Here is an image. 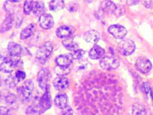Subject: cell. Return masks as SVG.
<instances>
[{"mask_svg":"<svg viewBox=\"0 0 153 115\" xmlns=\"http://www.w3.org/2000/svg\"><path fill=\"white\" fill-rule=\"evenodd\" d=\"M54 103L56 106L59 107L60 109H64L68 106V96L65 93H59L57 94L54 98Z\"/></svg>","mask_w":153,"mask_h":115,"instance_id":"d6986e66","label":"cell"},{"mask_svg":"<svg viewBox=\"0 0 153 115\" xmlns=\"http://www.w3.org/2000/svg\"><path fill=\"white\" fill-rule=\"evenodd\" d=\"M33 82L28 79L25 82V84L17 88V93L20 96V100L24 102H28L32 98L33 91Z\"/></svg>","mask_w":153,"mask_h":115,"instance_id":"7a4b0ae2","label":"cell"},{"mask_svg":"<svg viewBox=\"0 0 153 115\" xmlns=\"http://www.w3.org/2000/svg\"><path fill=\"white\" fill-rule=\"evenodd\" d=\"M0 115H9V109L5 106L0 107Z\"/></svg>","mask_w":153,"mask_h":115,"instance_id":"e575fe53","label":"cell"},{"mask_svg":"<svg viewBox=\"0 0 153 115\" xmlns=\"http://www.w3.org/2000/svg\"><path fill=\"white\" fill-rule=\"evenodd\" d=\"M64 1L62 0H54V1H51L50 3V11H56L61 10L64 7Z\"/></svg>","mask_w":153,"mask_h":115,"instance_id":"d4e9b609","label":"cell"},{"mask_svg":"<svg viewBox=\"0 0 153 115\" xmlns=\"http://www.w3.org/2000/svg\"><path fill=\"white\" fill-rule=\"evenodd\" d=\"M143 5L148 7V8H153V0H149V1H143Z\"/></svg>","mask_w":153,"mask_h":115,"instance_id":"d590c367","label":"cell"},{"mask_svg":"<svg viewBox=\"0 0 153 115\" xmlns=\"http://www.w3.org/2000/svg\"><path fill=\"white\" fill-rule=\"evenodd\" d=\"M16 77L18 82H22L25 79V77H26V74H25V71H23L21 70H17L16 73Z\"/></svg>","mask_w":153,"mask_h":115,"instance_id":"1f68e13d","label":"cell"},{"mask_svg":"<svg viewBox=\"0 0 153 115\" xmlns=\"http://www.w3.org/2000/svg\"><path fill=\"white\" fill-rule=\"evenodd\" d=\"M135 66H136L137 70L143 74L148 73L152 68V65L150 60H148L146 58H143V57L137 59Z\"/></svg>","mask_w":153,"mask_h":115,"instance_id":"ba28073f","label":"cell"},{"mask_svg":"<svg viewBox=\"0 0 153 115\" xmlns=\"http://www.w3.org/2000/svg\"><path fill=\"white\" fill-rule=\"evenodd\" d=\"M84 38L88 43L97 44L100 39V34L96 30H89L84 33Z\"/></svg>","mask_w":153,"mask_h":115,"instance_id":"ffe728a7","label":"cell"},{"mask_svg":"<svg viewBox=\"0 0 153 115\" xmlns=\"http://www.w3.org/2000/svg\"><path fill=\"white\" fill-rule=\"evenodd\" d=\"M38 21H39L40 26L44 29H50V28H53V24H54L53 16L47 13H44L42 16H40Z\"/></svg>","mask_w":153,"mask_h":115,"instance_id":"8fae6325","label":"cell"},{"mask_svg":"<svg viewBox=\"0 0 153 115\" xmlns=\"http://www.w3.org/2000/svg\"><path fill=\"white\" fill-rule=\"evenodd\" d=\"M132 115H146L145 109L139 104H134L131 109Z\"/></svg>","mask_w":153,"mask_h":115,"instance_id":"484cf974","label":"cell"},{"mask_svg":"<svg viewBox=\"0 0 153 115\" xmlns=\"http://www.w3.org/2000/svg\"><path fill=\"white\" fill-rule=\"evenodd\" d=\"M39 105L43 113L45 111H46L47 110H49L50 107H51V105H52L49 86H47L46 89L45 91L44 95L42 96L41 98H39Z\"/></svg>","mask_w":153,"mask_h":115,"instance_id":"9c48e42d","label":"cell"},{"mask_svg":"<svg viewBox=\"0 0 153 115\" xmlns=\"http://www.w3.org/2000/svg\"><path fill=\"white\" fill-rule=\"evenodd\" d=\"M135 44L131 39H124L117 45V50L123 56H129L135 50Z\"/></svg>","mask_w":153,"mask_h":115,"instance_id":"5b68a950","label":"cell"},{"mask_svg":"<svg viewBox=\"0 0 153 115\" xmlns=\"http://www.w3.org/2000/svg\"><path fill=\"white\" fill-rule=\"evenodd\" d=\"M53 50V45L50 42L44 43L42 46L38 48V50L36 52V59L41 64H43L47 61V59L50 58V54Z\"/></svg>","mask_w":153,"mask_h":115,"instance_id":"3957f363","label":"cell"},{"mask_svg":"<svg viewBox=\"0 0 153 115\" xmlns=\"http://www.w3.org/2000/svg\"><path fill=\"white\" fill-rule=\"evenodd\" d=\"M62 115H73V110L71 107L67 106L62 110Z\"/></svg>","mask_w":153,"mask_h":115,"instance_id":"836d02e7","label":"cell"},{"mask_svg":"<svg viewBox=\"0 0 153 115\" xmlns=\"http://www.w3.org/2000/svg\"><path fill=\"white\" fill-rule=\"evenodd\" d=\"M33 1H25L24 3V13L25 15H29L31 11H33Z\"/></svg>","mask_w":153,"mask_h":115,"instance_id":"83f0119b","label":"cell"},{"mask_svg":"<svg viewBox=\"0 0 153 115\" xmlns=\"http://www.w3.org/2000/svg\"><path fill=\"white\" fill-rule=\"evenodd\" d=\"M6 85L8 88H14L16 86V84L19 83L17 80L16 76H10L7 78L6 79Z\"/></svg>","mask_w":153,"mask_h":115,"instance_id":"4316f807","label":"cell"},{"mask_svg":"<svg viewBox=\"0 0 153 115\" xmlns=\"http://www.w3.org/2000/svg\"><path fill=\"white\" fill-rule=\"evenodd\" d=\"M35 32V24H30L28 27L24 28L21 33H20V39L25 40L28 39Z\"/></svg>","mask_w":153,"mask_h":115,"instance_id":"7402d4cb","label":"cell"},{"mask_svg":"<svg viewBox=\"0 0 153 115\" xmlns=\"http://www.w3.org/2000/svg\"><path fill=\"white\" fill-rule=\"evenodd\" d=\"M105 50L100 45H96L89 51V57L92 59H101L105 55Z\"/></svg>","mask_w":153,"mask_h":115,"instance_id":"e0dca14e","label":"cell"},{"mask_svg":"<svg viewBox=\"0 0 153 115\" xmlns=\"http://www.w3.org/2000/svg\"><path fill=\"white\" fill-rule=\"evenodd\" d=\"M143 89L144 93H146L147 95L152 96L153 91L152 89V88H151L150 85H149V84H148L147 82H145V83H143Z\"/></svg>","mask_w":153,"mask_h":115,"instance_id":"4dcf8cb0","label":"cell"},{"mask_svg":"<svg viewBox=\"0 0 153 115\" xmlns=\"http://www.w3.org/2000/svg\"><path fill=\"white\" fill-rule=\"evenodd\" d=\"M20 62V56L6 57L4 61L0 64V71L3 73H11Z\"/></svg>","mask_w":153,"mask_h":115,"instance_id":"277c9868","label":"cell"},{"mask_svg":"<svg viewBox=\"0 0 153 115\" xmlns=\"http://www.w3.org/2000/svg\"><path fill=\"white\" fill-rule=\"evenodd\" d=\"M53 84L56 89L59 91H62L69 86V79L65 76H58L53 80Z\"/></svg>","mask_w":153,"mask_h":115,"instance_id":"5bb4252c","label":"cell"},{"mask_svg":"<svg viewBox=\"0 0 153 115\" xmlns=\"http://www.w3.org/2000/svg\"><path fill=\"white\" fill-rule=\"evenodd\" d=\"M72 59L71 54H62L56 58L55 62L59 68H68L72 63Z\"/></svg>","mask_w":153,"mask_h":115,"instance_id":"4fadbf2b","label":"cell"},{"mask_svg":"<svg viewBox=\"0 0 153 115\" xmlns=\"http://www.w3.org/2000/svg\"><path fill=\"white\" fill-rule=\"evenodd\" d=\"M42 110L39 105V98L36 97L33 101V103L30 106L28 107L26 110V114L27 115H40L42 114Z\"/></svg>","mask_w":153,"mask_h":115,"instance_id":"ac0fdd59","label":"cell"},{"mask_svg":"<svg viewBox=\"0 0 153 115\" xmlns=\"http://www.w3.org/2000/svg\"><path fill=\"white\" fill-rule=\"evenodd\" d=\"M84 53H85V51H84V50L77 49V50L72 51V53H71V55L72 57V59H80L83 58V56L84 55Z\"/></svg>","mask_w":153,"mask_h":115,"instance_id":"f1b7e54d","label":"cell"},{"mask_svg":"<svg viewBox=\"0 0 153 115\" xmlns=\"http://www.w3.org/2000/svg\"><path fill=\"white\" fill-rule=\"evenodd\" d=\"M74 29L72 27L68 25H62L59 27L57 31H56V35L62 39H68L71 38V37L73 35Z\"/></svg>","mask_w":153,"mask_h":115,"instance_id":"7c38bea8","label":"cell"},{"mask_svg":"<svg viewBox=\"0 0 153 115\" xmlns=\"http://www.w3.org/2000/svg\"><path fill=\"white\" fill-rule=\"evenodd\" d=\"M14 15L12 13H9L6 16L5 20H3V22L2 23V24L0 26V33H1L8 31L12 28L13 23H14Z\"/></svg>","mask_w":153,"mask_h":115,"instance_id":"9a60e30c","label":"cell"},{"mask_svg":"<svg viewBox=\"0 0 153 115\" xmlns=\"http://www.w3.org/2000/svg\"><path fill=\"white\" fill-rule=\"evenodd\" d=\"M108 31L117 39H123L127 34L126 28L123 25L119 24H113L110 25L108 28Z\"/></svg>","mask_w":153,"mask_h":115,"instance_id":"52a82bcc","label":"cell"},{"mask_svg":"<svg viewBox=\"0 0 153 115\" xmlns=\"http://www.w3.org/2000/svg\"><path fill=\"white\" fill-rule=\"evenodd\" d=\"M79 115H119L123 109V93L113 74L92 70L81 79L74 93Z\"/></svg>","mask_w":153,"mask_h":115,"instance_id":"6da1fadb","label":"cell"},{"mask_svg":"<svg viewBox=\"0 0 153 115\" xmlns=\"http://www.w3.org/2000/svg\"><path fill=\"white\" fill-rule=\"evenodd\" d=\"M45 5L44 3L41 2V1H36L33 3V12L35 16H42V14H44Z\"/></svg>","mask_w":153,"mask_h":115,"instance_id":"603a6c76","label":"cell"},{"mask_svg":"<svg viewBox=\"0 0 153 115\" xmlns=\"http://www.w3.org/2000/svg\"><path fill=\"white\" fill-rule=\"evenodd\" d=\"M68 68H59V69L57 68V69H55V72L59 76H64L65 75H67L68 72H69V70H67Z\"/></svg>","mask_w":153,"mask_h":115,"instance_id":"d6a6232c","label":"cell"},{"mask_svg":"<svg viewBox=\"0 0 153 115\" xmlns=\"http://www.w3.org/2000/svg\"><path fill=\"white\" fill-rule=\"evenodd\" d=\"M7 50H8L9 55L11 56H20L21 52H22V48L20 45L16 44V42H9L8 46H7Z\"/></svg>","mask_w":153,"mask_h":115,"instance_id":"44dd1931","label":"cell"},{"mask_svg":"<svg viewBox=\"0 0 153 115\" xmlns=\"http://www.w3.org/2000/svg\"><path fill=\"white\" fill-rule=\"evenodd\" d=\"M119 60L114 55H105L100 60V68L105 70H110L117 69L119 67Z\"/></svg>","mask_w":153,"mask_h":115,"instance_id":"8992f818","label":"cell"},{"mask_svg":"<svg viewBox=\"0 0 153 115\" xmlns=\"http://www.w3.org/2000/svg\"><path fill=\"white\" fill-rule=\"evenodd\" d=\"M102 10L104 12H105L107 14H115L117 15L118 10V7H117L114 3L112 1H105L102 3L101 5Z\"/></svg>","mask_w":153,"mask_h":115,"instance_id":"2e32d148","label":"cell"},{"mask_svg":"<svg viewBox=\"0 0 153 115\" xmlns=\"http://www.w3.org/2000/svg\"><path fill=\"white\" fill-rule=\"evenodd\" d=\"M62 45H64V47L67 48L68 50H71V52L75 50H77L79 47L78 43L76 42H75L73 39H71V38L63 40Z\"/></svg>","mask_w":153,"mask_h":115,"instance_id":"cb8c5ba5","label":"cell"},{"mask_svg":"<svg viewBox=\"0 0 153 115\" xmlns=\"http://www.w3.org/2000/svg\"><path fill=\"white\" fill-rule=\"evenodd\" d=\"M49 76H50V71L47 68H42L37 74V82L39 84V87L43 91H45L48 86L47 81L49 79Z\"/></svg>","mask_w":153,"mask_h":115,"instance_id":"30bf717a","label":"cell"},{"mask_svg":"<svg viewBox=\"0 0 153 115\" xmlns=\"http://www.w3.org/2000/svg\"><path fill=\"white\" fill-rule=\"evenodd\" d=\"M17 101V96L13 93H9L5 97V102L8 105H13L15 104Z\"/></svg>","mask_w":153,"mask_h":115,"instance_id":"f546056e","label":"cell"},{"mask_svg":"<svg viewBox=\"0 0 153 115\" xmlns=\"http://www.w3.org/2000/svg\"><path fill=\"white\" fill-rule=\"evenodd\" d=\"M152 100H153V93H152Z\"/></svg>","mask_w":153,"mask_h":115,"instance_id":"8d00e7d4","label":"cell"}]
</instances>
